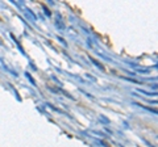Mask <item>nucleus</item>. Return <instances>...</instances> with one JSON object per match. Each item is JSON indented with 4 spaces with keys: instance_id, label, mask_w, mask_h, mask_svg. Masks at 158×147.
<instances>
[]
</instances>
